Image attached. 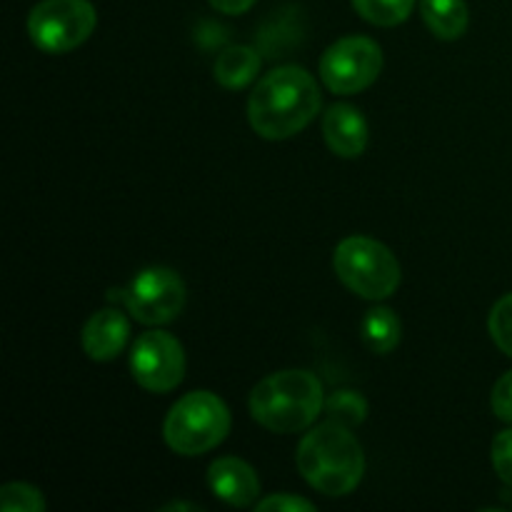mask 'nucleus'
Masks as SVG:
<instances>
[{
	"mask_svg": "<svg viewBox=\"0 0 512 512\" xmlns=\"http://www.w3.org/2000/svg\"><path fill=\"white\" fill-rule=\"evenodd\" d=\"M318 80L298 65L270 70L248 100V120L265 140H288L308 128L320 113Z\"/></svg>",
	"mask_w": 512,
	"mask_h": 512,
	"instance_id": "obj_1",
	"label": "nucleus"
},
{
	"mask_svg": "<svg viewBox=\"0 0 512 512\" xmlns=\"http://www.w3.org/2000/svg\"><path fill=\"white\" fill-rule=\"evenodd\" d=\"M260 55L248 45H230L215 60V80L228 90H240L260 73Z\"/></svg>",
	"mask_w": 512,
	"mask_h": 512,
	"instance_id": "obj_14",
	"label": "nucleus"
},
{
	"mask_svg": "<svg viewBox=\"0 0 512 512\" xmlns=\"http://www.w3.org/2000/svg\"><path fill=\"white\" fill-rule=\"evenodd\" d=\"M0 510L3 512H43L45 510L43 493L28 483H8L0 488Z\"/></svg>",
	"mask_w": 512,
	"mask_h": 512,
	"instance_id": "obj_18",
	"label": "nucleus"
},
{
	"mask_svg": "<svg viewBox=\"0 0 512 512\" xmlns=\"http://www.w3.org/2000/svg\"><path fill=\"white\" fill-rule=\"evenodd\" d=\"M488 330L495 345L512 358V293L493 305L488 318Z\"/></svg>",
	"mask_w": 512,
	"mask_h": 512,
	"instance_id": "obj_19",
	"label": "nucleus"
},
{
	"mask_svg": "<svg viewBox=\"0 0 512 512\" xmlns=\"http://www.w3.org/2000/svg\"><path fill=\"white\" fill-rule=\"evenodd\" d=\"M493 468L498 478L512 488V428L493 440Z\"/></svg>",
	"mask_w": 512,
	"mask_h": 512,
	"instance_id": "obj_20",
	"label": "nucleus"
},
{
	"mask_svg": "<svg viewBox=\"0 0 512 512\" xmlns=\"http://www.w3.org/2000/svg\"><path fill=\"white\" fill-rule=\"evenodd\" d=\"M490 403H493V413L512 425V370L495 383Z\"/></svg>",
	"mask_w": 512,
	"mask_h": 512,
	"instance_id": "obj_21",
	"label": "nucleus"
},
{
	"mask_svg": "<svg viewBox=\"0 0 512 512\" xmlns=\"http://www.w3.org/2000/svg\"><path fill=\"white\" fill-rule=\"evenodd\" d=\"M325 408L323 383L308 370H280L250 393V415L270 433H300Z\"/></svg>",
	"mask_w": 512,
	"mask_h": 512,
	"instance_id": "obj_3",
	"label": "nucleus"
},
{
	"mask_svg": "<svg viewBox=\"0 0 512 512\" xmlns=\"http://www.w3.org/2000/svg\"><path fill=\"white\" fill-rule=\"evenodd\" d=\"M208 485L215 498L233 508H250L260 495L255 470L240 458H218L208 468Z\"/></svg>",
	"mask_w": 512,
	"mask_h": 512,
	"instance_id": "obj_10",
	"label": "nucleus"
},
{
	"mask_svg": "<svg viewBox=\"0 0 512 512\" xmlns=\"http://www.w3.org/2000/svg\"><path fill=\"white\" fill-rule=\"evenodd\" d=\"M130 323L125 313L118 308H105L98 310L93 318L85 323L80 343H83L85 355L95 363H108L123 353L125 343H128Z\"/></svg>",
	"mask_w": 512,
	"mask_h": 512,
	"instance_id": "obj_11",
	"label": "nucleus"
},
{
	"mask_svg": "<svg viewBox=\"0 0 512 512\" xmlns=\"http://www.w3.org/2000/svg\"><path fill=\"white\" fill-rule=\"evenodd\" d=\"M110 303H120L143 325H168L183 313L185 283L170 268H145L123 290H110Z\"/></svg>",
	"mask_w": 512,
	"mask_h": 512,
	"instance_id": "obj_7",
	"label": "nucleus"
},
{
	"mask_svg": "<svg viewBox=\"0 0 512 512\" xmlns=\"http://www.w3.org/2000/svg\"><path fill=\"white\" fill-rule=\"evenodd\" d=\"M323 410L325 418L343 425V428L353 430L368 418V400H365L358 390H335V393L325 400Z\"/></svg>",
	"mask_w": 512,
	"mask_h": 512,
	"instance_id": "obj_16",
	"label": "nucleus"
},
{
	"mask_svg": "<svg viewBox=\"0 0 512 512\" xmlns=\"http://www.w3.org/2000/svg\"><path fill=\"white\" fill-rule=\"evenodd\" d=\"M403 325L390 308H373L363 318V340L373 353L385 355L400 343Z\"/></svg>",
	"mask_w": 512,
	"mask_h": 512,
	"instance_id": "obj_15",
	"label": "nucleus"
},
{
	"mask_svg": "<svg viewBox=\"0 0 512 512\" xmlns=\"http://www.w3.org/2000/svg\"><path fill=\"white\" fill-rule=\"evenodd\" d=\"M300 475L318 493L340 498L358 488L365 473V455L350 428L325 420L305 433L295 455Z\"/></svg>",
	"mask_w": 512,
	"mask_h": 512,
	"instance_id": "obj_2",
	"label": "nucleus"
},
{
	"mask_svg": "<svg viewBox=\"0 0 512 512\" xmlns=\"http://www.w3.org/2000/svg\"><path fill=\"white\" fill-rule=\"evenodd\" d=\"M215 10L220 13H228V15H240V13H248L250 8L255 5V0H208Z\"/></svg>",
	"mask_w": 512,
	"mask_h": 512,
	"instance_id": "obj_23",
	"label": "nucleus"
},
{
	"mask_svg": "<svg viewBox=\"0 0 512 512\" xmlns=\"http://www.w3.org/2000/svg\"><path fill=\"white\" fill-rule=\"evenodd\" d=\"M258 512H270V510H278V512H313L315 505L310 500L298 498V495H270V498L260 500Z\"/></svg>",
	"mask_w": 512,
	"mask_h": 512,
	"instance_id": "obj_22",
	"label": "nucleus"
},
{
	"mask_svg": "<svg viewBox=\"0 0 512 512\" xmlns=\"http://www.w3.org/2000/svg\"><path fill=\"white\" fill-rule=\"evenodd\" d=\"M98 13L88 0H40L28 15V35L43 53L63 55L93 35Z\"/></svg>",
	"mask_w": 512,
	"mask_h": 512,
	"instance_id": "obj_6",
	"label": "nucleus"
},
{
	"mask_svg": "<svg viewBox=\"0 0 512 512\" xmlns=\"http://www.w3.org/2000/svg\"><path fill=\"white\" fill-rule=\"evenodd\" d=\"M383 70V50L365 35H350L330 45L320 58V80L335 95L370 88Z\"/></svg>",
	"mask_w": 512,
	"mask_h": 512,
	"instance_id": "obj_8",
	"label": "nucleus"
},
{
	"mask_svg": "<svg viewBox=\"0 0 512 512\" xmlns=\"http://www.w3.org/2000/svg\"><path fill=\"white\" fill-rule=\"evenodd\" d=\"M165 510H198V505H188V503H173L168 505Z\"/></svg>",
	"mask_w": 512,
	"mask_h": 512,
	"instance_id": "obj_24",
	"label": "nucleus"
},
{
	"mask_svg": "<svg viewBox=\"0 0 512 512\" xmlns=\"http://www.w3.org/2000/svg\"><path fill=\"white\" fill-rule=\"evenodd\" d=\"M415 3L418 0H353V8L368 23L380 25V28H393V25L405 23L410 18Z\"/></svg>",
	"mask_w": 512,
	"mask_h": 512,
	"instance_id": "obj_17",
	"label": "nucleus"
},
{
	"mask_svg": "<svg viewBox=\"0 0 512 512\" xmlns=\"http://www.w3.org/2000/svg\"><path fill=\"white\" fill-rule=\"evenodd\" d=\"M230 433V410L218 395L195 390L170 408L163 423V438L173 453L195 458L218 448Z\"/></svg>",
	"mask_w": 512,
	"mask_h": 512,
	"instance_id": "obj_4",
	"label": "nucleus"
},
{
	"mask_svg": "<svg viewBox=\"0 0 512 512\" xmlns=\"http://www.w3.org/2000/svg\"><path fill=\"white\" fill-rule=\"evenodd\" d=\"M323 135L335 155L358 158L368 148V120L353 105L338 103L323 115Z\"/></svg>",
	"mask_w": 512,
	"mask_h": 512,
	"instance_id": "obj_12",
	"label": "nucleus"
},
{
	"mask_svg": "<svg viewBox=\"0 0 512 512\" xmlns=\"http://www.w3.org/2000/svg\"><path fill=\"white\" fill-rule=\"evenodd\" d=\"M130 373L148 393H170L185 378V350L163 330L140 335L130 353Z\"/></svg>",
	"mask_w": 512,
	"mask_h": 512,
	"instance_id": "obj_9",
	"label": "nucleus"
},
{
	"mask_svg": "<svg viewBox=\"0 0 512 512\" xmlns=\"http://www.w3.org/2000/svg\"><path fill=\"white\" fill-rule=\"evenodd\" d=\"M420 13L430 33L440 40H458L468 30L465 0H420Z\"/></svg>",
	"mask_w": 512,
	"mask_h": 512,
	"instance_id": "obj_13",
	"label": "nucleus"
},
{
	"mask_svg": "<svg viewBox=\"0 0 512 512\" xmlns=\"http://www.w3.org/2000/svg\"><path fill=\"white\" fill-rule=\"evenodd\" d=\"M335 275L350 293L365 300H385L398 290L403 273L388 245L365 235L345 238L335 248Z\"/></svg>",
	"mask_w": 512,
	"mask_h": 512,
	"instance_id": "obj_5",
	"label": "nucleus"
}]
</instances>
